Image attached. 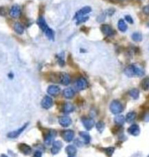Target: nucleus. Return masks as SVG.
I'll list each match as a JSON object with an SVG mask.
<instances>
[{"label": "nucleus", "instance_id": "f257e3e1", "mask_svg": "<svg viewBox=\"0 0 149 157\" xmlns=\"http://www.w3.org/2000/svg\"><path fill=\"white\" fill-rule=\"evenodd\" d=\"M124 73L129 77L133 76H142L144 75L145 72L142 68L136 66L135 65H130L124 69Z\"/></svg>", "mask_w": 149, "mask_h": 157}, {"label": "nucleus", "instance_id": "f03ea898", "mask_svg": "<svg viewBox=\"0 0 149 157\" xmlns=\"http://www.w3.org/2000/svg\"><path fill=\"white\" fill-rule=\"evenodd\" d=\"M123 106L118 100H114L110 105V110L114 114H118L123 111Z\"/></svg>", "mask_w": 149, "mask_h": 157}, {"label": "nucleus", "instance_id": "7ed1b4c3", "mask_svg": "<svg viewBox=\"0 0 149 157\" xmlns=\"http://www.w3.org/2000/svg\"><path fill=\"white\" fill-rule=\"evenodd\" d=\"M92 9L89 6H86V7H84L83 8H81L80 10H79L78 12L76 13L75 16H74V18L75 19H79V18H82V17H84L85 16V15H87V14L90 13V12H91Z\"/></svg>", "mask_w": 149, "mask_h": 157}, {"label": "nucleus", "instance_id": "20e7f679", "mask_svg": "<svg viewBox=\"0 0 149 157\" xmlns=\"http://www.w3.org/2000/svg\"><path fill=\"white\" fill-rule=\"evenodd\" d=\"M59 82L63 85H68L71 83V76L66 73H61L58 75Z\"/></svg>", "mask_w": 149, "mask_h": 157}, {"label": "nucleus", "instance_id": "39448f33", "mask_svg": "<svg viewBox=\"0 0 149 157\" xmlns=\"http://www.w3.org/2000/svg\"><path fill=\"white\" fill-rule=\"evenodd\" d=\"M75 86H76V88H77L78 90H85L87 87V80L83 77L79 78V79L77 80V82H76Z\"/></svg>", "mask_w": 149, "mask_h": 157}, {"label": "nucleus", "instance_id": "423d86ee", "mask_svg": "<svg viewBox=\"0 0 149 157\" xmlns=\"http://www.w3.org/2000/svg\"><path fill=\"white\" fill-rule=\"evenodd\" d=\"M21 14V10L20 6L15 5L11 8L10 10V15L13 18H19L20 15Z\"/></svg>", "mask_w": 149, "mask_h": 157}, {"label": "nucleus", "instance_id": "0eeeda50", "mask_svg": "<svg viewBox=\"0 0 149 157\" xmlns=\"http://www.w3.org/2000/svg\"><path fill=\"white\" fill-rule=\"evenodd\" d=\"M52 104H53V101H52V99L49 96H45L44 98L41 100V107L44 109H49L52 107Z\"/></svg>", "mask_w": 149, "mask_h": 157}, {"label": "nucleus", "instance_id": "6e6552de", "mask_svg": "<svg viewBox=\"0 0 149 157\" xmlns=\"http://www.w3.org/2000/svg\"><path fill=\"white\" fill-rule=\"evenodd\" d=\"M27 126H28V123L26 124H24L23 126L22 127L19 128L18 129H17V130L15 131H12V132H9V133L8 134V137L10 138H18V136H19L20 135H21V133H22L24 131V129H26V128L27 127Z\"/></svg>", "mask_w": 149, "mask_h": 157}, {"label": "nucleus", "instance_id": "1a4fd4ad", "mask_svg": "<svg viewBox=\"0 0 149 157\" xmlns=\"http://www.w3.org/2000/svg\"><path fill=\"white\" fill-rule=\"evenodd\" d=\"M81 121H82L83 125H84V127H85L87 130L91 129L95 125L94 120H93L92 119H91V118H83Z\"/></svg>", "mask_w": 149, "mask_h": 157}, {"label": "nucleus", "instance_id": "9d476101", "mask_svg": "<svg viewBox=\"0 0 149 157\" xmlns=\"http://www.w3.org/2000/svg\"><path fill=\"white\" fill-rule=\"evenodd\" d=\"M62 136L66 141H67V142H71L74 138V131L71 130V129L65 130L63 132Z\"/></svg>", "mask_w": 149, "mask_h": 157}, {"label": "nucleus", "instance_id": "9b49d317", "mask_svg": "<svg viewBox=\"0 0 149 157\" xmlns=\"http://www.w3.org/2000/svg\"><path fill=\"white\" fill-rule=\"evenodd\" d=\"M101 31L107 37H111L114 34V31L108 25H103L101 26Z\"/></svg>", "mask_w": 149, "mask_h": 157}, {"label": "nucleus", "instance_id": "f8f14e48", "mask_svg": "<svg viewBox=\"0 0 149 157\" xmlns=\"http://www.w3.org/2000/svg\"><path fill=\"white\" fill-rule=\"evenodd\" d=\"M72 123L71 118L68 116H61L59 118V124L62 127H67L70 126Z\"/></svg>", "mask_w": 149, "mask_h": 157}, {"label": "nucleus", "instance_id": "ddd939ff", "mask_svg": "<svg viewBox=\"0 0 149 157\" xmlns=\"http://www.w3.org/2000/svg\"><path fill=\"white\" fill-rule=\"evenodd\" d=\"M62 145H63V144L61 141H59V140L55 141V142H53V144H52V149H51V152H52V154H54V155L58 154V153L61 151V148H62Z\"/></svg>", "mask_w": 149, "mask_h": 157}, {"label": "nucleus", "instance_id": "4468645a", "mask_svg": "<svg viewBox=\"0 0 149 157\" xmlns=\"http://www.w3.org/2000/svg\"><path fill=\"white\" fill-rule=\"evenodd\" d=\"M60 91V87H58V86L55 85H51L48 87L47 89V93H48L49 95H50L52 96H55L59 94Z\"/></svg>", "mask_w": 149, "mask_h": 157}, {"label": "nucleus", "instance_id": "2eb2a0df", "mask_svg": "<svg viewBox=\"0 0 149 157\" xmlns=\"http://www.w3.org/2000/svg\"><path fill=\"white\" fill-rule=\"evenodd\" d=\"M140 127L137 124H132L129 127L128 132L132 135L137 136L140 134Z\"/></svg>", "mask_w": 149, "mask_h": 157}, {"label": "nucleus", "instance_id": "dca6fc26", "mask_svg": "<svg viewBox=\"0 0 149 157\" xmlns=\"http://www.w3.org/2000/svg\"><path fill=\"white\" fill-rule=\"evenodd\" d=\"M18 148H19V150L23 154H26V155H28V154H30L31 153V148L29 145H26V144H20L19 146H18Z\"/></svg>", "mask_w": 149, "mask_h": 157}, {"label": "nucleus", "instance_id": "f3484780", "mask_svg": "<svg viewBox=\"0 0 149 157\" xmlns=\"http://www.w3.org/2000/svg\"><path fill=\"white\" fill-rule=\"evenodd\" d=\"M37 24H38V25L39 26V27L41 28V30H42L44 32L49 28L45 20H44V18H43V17H40V18H39L38 21H37Z\"/></svg>", "mask_w": 149, "mask_h": 157}, {"label": "nucleus", "instance_id": "a211bd4d", "mask_svg": "<svg viewBox=\"0 0 149 157\" xmlns=\"http://www.w3.org/2000/svg\"><path fill=\"white\" fill-rule=\"evenodd\" d=\"M74 94H75L74 90L72 88H71V87H68V88L65 89L63 90V96L66 98H72L74 96Z\"/></svg>", "mask_w": 149, "mask_h": 157}, {"label": "nucleus", "instance_id": "6ab92c4d", "mask_svg": "<svg viewBox=\"0 0 149 157\" xmlns=\"http://www.w3.org/2000/svg\"><path fill=\"white\" fill-rule=\"evenodd\" d=\"M55 132L52 130L50 131V132L47 134V136H46L45 140H44V142H45L47 145H50L52 140H53L54 138H55Z\"/></svg>", "mask_w": 149, "mask_h": 157}, {"label": "nucleus", "instance_id": "aec40b11", "mask_svg": "<svg viewBox=\"0 0 149 157\" xmlns=\"http://www.w3.org/2000/svg\"><path fill=\"white\" fill-rule=\"evenodd\" d=\"M66 153L68 154L69 156H74L77 154V148H76L75 146L72 145H68L66 148Z\"/></svg>", "mask_w": 149, "mask_h": 157}, {"label": "nucleus", "instance_id": "412c9836", "mask_svg": "<svg viewBox=\"0 0 149 157\" xmlns=\"http://www.w3.org/2000/svg\"><path fill=\"white\" fill-rule=\"evenodd\" d=\"M74 106L71 103H66L63 106V111L66 113H71L74 111Z\"/></svg>", "mask_w": 149, "mask_h": 157}, {"label": "nucleus", "instance_id": "4be33fe9", "mask_svg": "<svg viewBox=\"0 0 149 157\" xmlns=\"http://www.w3.org/2000/svg\"><path fill=\"white\" fill-rule=\"evenodd\" d=\"M118 28L121 32H125L127 29V26L124 20L121 19L118 22Z\"/></svg>", "mask_w": 149, "mask_h": 157}, {"label": "nucleus", "instance_id": "5701e85b", "mask_svg": "<svg viewBox=\"0 0 149 157\" xmlns=\"http://www.w3.org/2000/svg\"><path fill=\"white\" fill-rule=\"evenodd\" d=\"M14 30L15 32L18 34H22L24 31V28L20 23H15L13 26Z\"/></svg>", "mask_w": 149, "mask_h": 157}, {"label": "nucleus", "instance_id": "b1692460", "mask_svg": "<svg viewBox=\"0 0 149 157\" xmlns=\"http://www.w3.org/2000/svg\"><path fill=\"white\" fill-rule=\"evenodd\" d=\"M114 122L118 125H123L125 122V118L122 115H119L114 118Z\"/></svg>", "mask_w": 149, "mask_h": 157}, {"label": "nucleus", "instance_id": "393cba45", "mask_svg": "<svg viewBox=\"0 0 149 157\" xmlns=\"http://www.w3.org/2000/svg\"><path fill=\"white\" fill-rule=\"evenodd\" d=\"M136 118V113L135 112H130L127 114L126 116V121H127L128 123H132L133 121Z\"/></svg>", "mask_w": 149, "mask_h": 157}, {"label": "nucleus", "instance_id": "a878e982", "mask_svg": "<svg viewBox=\"0 0 149 157\" xmlns=\"http://www.w3.org/2000/svg\"><path fill=\"white\" fill-rule=\"evenodd\" d=\"M44 34H45V35L47 36V38H48L50 40L54 39V37H55V35H54V31H52L50 27H49V28H47L45 31H44Z\"/></svg>", "mask_w": 149, "mask_h": 157}, {"label": "nucleus", "instance_id": "bb28decb", "mask_svg": "<svg viewBox=\"0 0 149 157\" xmlns=\"http://www.w3.org/2000/svg\"><path fill=\"white\" fill-rule=\"evenodd\" d=\"M79 135L83 138V139H84V142H85V143H89V142H90L91 138H90L89 133H87V132H80Z\"/></svg>", "mask_w": 149, "mask_h": 157}, {"label": "nucleus", "instance_id": "cd10ccee", "mask_svg": "<svg viewBox=\"0 0 149 157\" xmlns=\"http://www.w3.org/2000/svg\"><path fill=\"white\" fill-rule=\"evenodd\" d=\"M141 87L144 90H149V77H146L143 79L141 82Z\"/></svg>", "mask_w": 149, "mask_h": 157}, {"label": "nucleus", "instance_id": "c85d7f7f", "mask_svg": "<svg viewBox=\"0 0 149 157\" xmlns=\"http://www.w3.org/2000/svg\"><path fill=\"white\" fill-rule=\"evenodd\" d=\"M130 95L132 98L133 99H137L139 98V95H140V92L137 89H132L129 92Z\"/></svg>", "mask_w": 149, "mask_h": 157}, {"label": "nucleus", "instance_id": "c756f323", "mask_svg": "<svg viewBox=\"0 0 149 157\" xmlns=\"http://www.w3.org/2000/svg\"><path fill=\"white\" fill-rule=\"evenodd\" d=\"M132 39L134 40L135 41L138 42V41H142V39H143V36H142V34H140V33L135 32L134 34H132Z\"/></svg>", "mask_w": 149, "mask_h": 157}, {"label": "nucleus", "instance_id": "7c9ffc66", "mask_svg": "<svg viewBox=\"0 0 149 157\" xmlns=\"http://www.w3.org/2000/svg\"><path fill=\"white\" fill-rule=\"evenodd\" d=\"M96 127H97V129L100 132H102L104 130V128H105V124L104 122H103L102 121H100L97 123L96 124Z\"/></svg>", "mask_w": 149, "mask_h": 157}, {"label": "nucleus", "instance_id": "2f4dec72", "mask_svg": "<svg viewBox=\"0 0 149 157\" xmlns=\"http://www.w3.org/2000/svg\"><path fill=\"white\" fill-rule=\"evenodd\" d=\"M114 148H106L105 149V152L106 154H107V155L108 156H111V155L113 154V153H114Z\"/></svg>", "mask_w": 149, "mask_h": 157}, {"label": "nucleus", "instance_id": "473e14b6", "mask_svg": "<svg viewBox=\"0 0 149 157\" xmlns=\"http://www.w3.org/2000/svg\"><path fill=\"white\" fill-rule=\"evenodd\" d=\"M143 12H144V13L146 14V15H149V5L145 6L144 8H143Z\"/></svg>", "mask_w": 149, "mask_h": 157}, {"label": "nucleus", "instance_id": "72a5a7b5", "mask_svg": "<svg viewBox=\"0 0 149 157\" xmlns=\"http://www.w3.org/2000/svg\"><path fill=\"white\" fill-rule=\"evenodd\" d=\"M125 19L127 20V21L128 23H130V24H133V19L132 18V17L130 15H126L125 16Z\"/></svg>", "mask_w": 149, "mask_h": 157}, {"label": "nucleus", "instance_id": "f704fd0d", "mask_svg": "<svg viewBox=\"0 0 149 157\" xmlns=\"http://www.w3.org/2000/svg\"><path fill=\"white\" fill-rule=\"evenodd\" d=\"M41 155H42V154H41V152L37 151H36L35 153H34V157H41Z\"/></svg>", "mask_w": 149, "mask_h": 157}, {"label": "nucleus", "instance_id": "c9c22d12", "mask_svg": "<svg viewBox=\"0 0 149 157\" xmlns=\"http://www.w3.org/2000/svg\"><path fill=\"white\" fill-rule=\"evenodd\" d=\"M120 1H124V0H120Z\"/></svg>", "mask_w": 149, "mask_h": 157}, {"label": "nucleus", "instance_id": "e433bc0d", "mask_svg": "<svg viewBox=\"0 0 149 157\" xmlns=\"http://www.w3.org/2000/svg\"><path fill=\"white\" fill-rule=\"evenodd\" d=\"M69 157H74V156H69Z\"/></svg>", "mask_w": 149, "mask_h": 157}, {"label": "nucleus", "instance_id": "4c0bfd02", "mask_svg": "<svg viewBox=\"0 0 149 157\" xmlns=\"http://www.w3.org/2000/svg\"><path fill=\"white\" fill-rule=\"evenodd\" d=\"M148 157H149V156H148Z\"/></svg>", "mask_w": 149, "mask_h": 157}]
</instances>
